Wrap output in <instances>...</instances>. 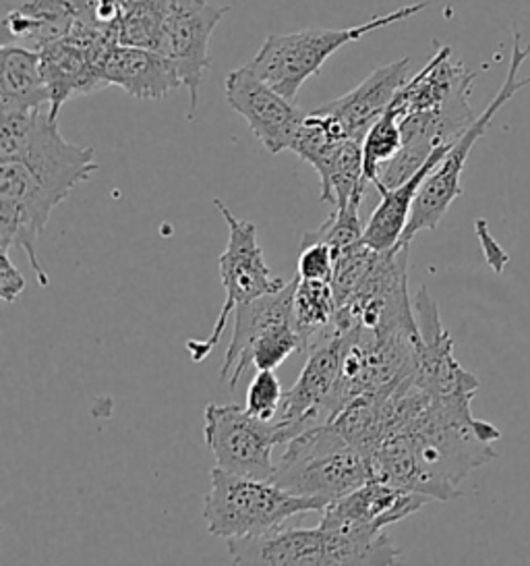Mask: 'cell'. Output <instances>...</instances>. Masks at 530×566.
Returning a JSON list of instances; mask_svg holds the SVG:
<instances>
[{"label": "cell", "instance_id": "cell-27", "mask_svg": "<svg viewBox=\"0 0 530 566\" xmlns=\"http://www.w3.org/2000/svg\"><path fill=\"white\" fill-rule=\"evenodd\" d=\"M284 392L274 369H257L247 388V411L264 421H274L280 411Z\"/></svg>", "mask_w": 530, "mask_h": 566}, {"label": "cell", "instance_id": "cell-2", "mask_svg": "<svg viewBox=\"0 0 530 566\" xmlns=\"http://www.w3.org/2000/svg\"><path fill=\"white\" fill-rule=\"evenodd\" d=\"M375 480L371 459L331 423L314 426L284 444L272 482L324 509Z\"/></svg>", "mask_w": 530, "mask_h": 566}, {"label": "cell", "instance_id": "cell-1", "mask_svg": "<svg viewBox=\"0 0 530 566\" xmlns=\"http://www.w3.org/2000/svg\"><path fill=\"white\" fill-rule=\"evenodd\" d=\"M473 397H433L371 454L375 480L430 500L458 499L460 483L496 459L501 432L470 411Z\"/></svg>", "mask_w": 530, "mask_h": 566}, {"label": "cell", "instance_id": "cell-8", "mask_svg": "<svg viewBox=\"0 0 530 566\" xmlns=\"http://www.w3.org/2000/svg\"><path fill=\"white\" fill-rule=\"evenodd\" d=\"M529 54L530 40L527 46H522V35L513 30L512 61H510V69H508V75L504 80V85L499 87L496 98L489 102V106L452 144V148L439 160V165L431 170L430 177L425 179V184L418 189V196L414 200L409 227H406V231L402 234L400 243L411 245L414 234L421 233V231H435L437 224L446 217L449 206L454 203V200H458L463 196L464 167H466V160H468L470 151L475 148V144L485 135L487 127L491 125V120H494L497 113L508 102L512 101L513 94L518 90L530 85V77L518 80V71L522 69L524 61L529 59Z\"/></svg>", "mask_w": 530, "mask_h": 566}, {"label": "cell", "instance_id": "cell-6", "mask_svg": "<svg viewBox=\"0 0 530 566\" xmlns=\"http://www.w3.org/2000/svg\"><path fill=\"white\" fill-rule=\"evenodd\" d=\"M430 2H416L400 7L380 18L369 19L361 25L342 30H300L293 34L269 35L262 49L253 56L248 67L253 69L264 82L276 87L288 101H297L298 90L317 75L331 54L344 49L352 42L363 40L364 35L380 32L400 21L418 15L427 9Z\"/></svg>", "mask_w": 530, "mask_h": 566}, {"label": "cell", "instance_id": "cell-11", "mask_svg": "<svg viewBox=\"0 0 530 566\" xmlns=\"http://www.w3.org/2000/svg\"><path fill=\"white\" fill-rule=\"evenodd\" d=\"M203 416V438L218 469L255 480L274 478V449L288 442L278 419L264 421L251 416L247 407L215 402L205 407Z\"/></svg>", "mask_w": 530, "mask_h": 566}, {"label": "cell", "instance_id": "cell-9", "mask_svg": "<svg viewBox=\"0 0 530 566\" xmlns=\"http://www.w3.org/2000/svg\"><path fill=\"white\" fill-rule=\"evenodd\" d=\"M212 203L229 227V243L218 260L220 279L224 284L226 297L210 336L203 340L199 338L187 340V350L195 364L205 361L212 355V350L218 347L222 334L229 326V319L241 303L278 293L288 284L278 279L267 266L264 250L259 248V241H257L255 224L234 217L231 208L220 198H214Z\"/></svg>", "mask_w": 530, "mask_h": 566}, {"label": "cell", "instance_id": "cell-22", "mask_svg": "<svg viewBox=\"0 0 530 566\" xmlns=\"http://www.w3.org/2000/svg\"><path fill=\"white\" fill-rule=\"evenodd\" d=\"M50 104L42 54L19 44L0 49V113H28Z\"/></svg>", "mask_w": 530, "mask_h": 566}, {"label": "cell", "instance_id": "cell-28", "mask_svg": "<svg viewBox=\"0 0 530 566\" xmlns=\"http://www.w3.org/2000/svg\"><path fill=\"white\" fill-rule=\"evenodd\" d=\"M333 250L328 243L303 239L300 253H298L297 274L300 279L309 281H328L331 283L333 274Z\"/></svg>", "mask_w": 530, "mask_h": 566}, {"label": "cell", "instance_id": "cell-3", "mask_svg": "<svg viewBox=\"0 0 530 566\" xmlns=\"http://www.w3.org/2000/svg\"><path fill=\"white\" fill-rule=\"evenodd\" d=\"M83 184L73 170L46 163H0V251L23 250L40 286H49L46 270L38 258V239L52 210Z\"/></svg>", "mask_w": 530, "mask_h": 566}, {"label": "cell", "instance_id": "cell-24", "mask_svg": "<svg viewBox=\"0 0 530 566\" xmlns=\"http://www.w3.org/2000/svg\"><path fill=\"white\" fill-rule=\"evenodd\" d=\"M174 0H132L118 18V40L127 46L158 51Z\"/></svg>", "mask_w": 530, "mask_h": 566}, {"label": "cell", "instance_id": "cell-19", "mask_svg": "<svg viewBox=\"0 0 530 566\" xmlns=\"http://www.w3.org/2000/svg\"><path fill=\"white\" fill-rule=\"evenodd\" d=\"M409 71L411 59H398L390 65L375 69L363 84L357 85L344 96L319 106V111L336 118V123L348 137L363 142L367 132L383 117L402 85L409 82Z\"/></svg>", "mask_w": 530, "mask_h": 566}, {"label": "cell", "instance_id": "cell-14", "mask_svg": "<svg viewBox=\"0 0 530 566\" xmlns=\"http://www.w3.org/2000/svg\"><path fill=\"white\" fill-rule=\"evenodd\" d=\"M231 7L208 0H174L165 23L160 49L181 75L182 87L189 92V118L195 117L199 90L205 71L212 67L210 38Z\"/></svg>", "mask_w": 530, "mask_h": 566}, {"label": "cell", "instance_id": "cell-26", "mask_svg": "<svg viewBox=\"0 0 530 566\" xmlns=\"http://www.w3.org/2000/svg\"><path fill=\"white\" fill-rule=\"evenodd\" d=\"M361 198H354L344 208H333L328 220L314 231V233H305L303 239H311V241H321L328 243L333 255L338 251L347 250L350 245L363 241L364 224L359 210H361Z\"/></svg>", "mask_w": 530, "mask_h": 566}, {"label": "cell", "instance_id": "cell-23", "mask_svg": "<svg viewBox=\"0 0 530 566\" xmlns=\"http://www.w3.org/2000/svg\"><path fill=\"white\" fill-rule=\"evenodd\" d=\"M293 312L303 349H309L315 338L326 333L336 317V297L331 283L298 276Z\"/></svg>", "mask_w": 530, "mask_h": 566}, {"label": "cell", "instance_id": "cell-13", "mask_svg": "<svg viewBox=\"0 0 530 566\" xmlns=\"http://www.w3.org/2000/svg\"><path fill=\"white\" fill-rule=\"evenodd\" d=\"M348 334L328 328L309 347L307 364L295 386L284 392L282 416L278 417L286 440L314 426L330 423L333 392L340 380Z\"/></svg>", "mask_w": 530, "mask_h": 566}, {"label": "cell", "instance_id": "cell-5", "mask_svg": "<svg viewBox=\"0 0 530 566\" xmlns=\"http://www.w3.org/2000/svg\"><path fill=\"white\" fill-rule=\"evenodd\" d=\"M210 478L212 490L203 502L205 527L226 542L276 532L305 513H324L319 502L295 496L272 480L243 478L218 467Z\"/></svg>", "mask_w": 530, "mask_h": 566}, {"label": "cell", "instance_id": "cell-17", "mask_svg": "<svg viewBox=\"0 0 530 566\" xmlns=\"http://www.w3.org/2000/svg\"><path fill=\"white\" fill-rule=\"evenodd\" d=\"M430 499L423 494L400 490L381 480H371L344 499L330 502L324 509L319 525L333 532L378 535L388 525L414 515Z\"/></svg>", "mask_w": 530, "mask_h": 566}, {"label": "cell", "instance_id": "cell-12", "mask_svg": "<svg viewBox=\"0 0 530 566\" xmlns=\"http://www.w3.org/2000/svg\"><path fill=\"white\" fill-rule=\"evenodd\" d=\"M290 151L317 170L321 201L344 208L354 198L367 196L371 184L364 179L363 142L348 137L336 118L319 108L307 113Z\"/></svg>", "mask_w": 530, "mask_h": 566}, {"label": "cell", "instance_id": "cell-7", "mask_svg": "<svg viewBox=\"0 0 530 566\" xmlns=\"http://www.w3.org/2000/svg\"><path fill=\"white\" fill-rule=\"evenodd\" d=\"M297 281L295 274L278 293L241 303L234 310L231 347L220 369V382L226 384L232 392L247 367L276 369L293 353L305 350L293 312Z\"/></svg>", "mask_w": 530, "mask_h": 566}, {"label": "cell", "instance_id": "cell-15", "mask_svg": "<svg viewBox=\"0 0 530 566\" xmlns=\"http://www.w3.org/2000/svg\"><path fill=\"white\" fill-rule=\"evenodd\" d=\"M226 102L232 111L247 120L248 129L269 154L293 148L307 113L295 101L282 96L276 87L264 82L253 69H234L224 82Z\"/></svg>", "mask_w": 530, "mask_h": 566}, {"label": "cell", "instance_id": "cell-18", "mask_svg": "<svg viewBox=\"0 0 530 566\" xmlns=\"http://www.w3.org/2000/svg\"><path fill=\"white\" fill-rule=\"evenodd\" d=\"M94 18V0H2L4 44L38 52Z\"/></svg>", "mask_w": 530, "mask_h": 566}, {"label": "cell", "instance_id": "cell-29", "mask_svg": "<svg viewBox=\"0 0 530 566\" xmlns=\"http://www.w3.org/2000/svg\"><path fill=\"white\" fill-rule=\"evenodd\" d=\"M25 291L23 274L13 266L11 255L0 251V300L13 303Z\"/></svg>", "mask_w": 530, "mask_h": 566}, {"label": "cell", "instance_id": "cell-25", "mask_svg": "<svg viewBox=\"0 0 530 566\" xmlns=\"http://www.w3.org/2000/svg\"><path fill=\"white\" fill-rule=\"evenodd\" d=\"M402 150V132L396 115L388 108L383 117L367 132L363 139L364 179L373 185L380 177L381 168L396 158Z\"/></svg>", "mask_w": 530, "mask_h": 566}, {"label": "cell", "instance_id": "cell-21", "mask_svg": "<svg viewBox=\"0 0 530 566\" xmlns=\"http://www.w3.org/2000/svg\"><path fill=\"white\" fill-rule=\"evenodd\" d=\"M452 144H446V146L433 151L430 160L418 168L409 181L381 191V201L378 203V208L373 210L371 218L367 220V224H364L363 241L369 248L388 251L400 245V239L409 227L418 189L430 177L431 170L437 167L439 160L446 156V151L452 148Z\"/></svg>", "mask_w": 530, "mask_h": 566}, {"label": "cell", "instance_id": "cell-4", "mask_svg": "<svg viewBox=\"0 0 530 566\" xmlns=\"http://www.w3.org/2000/svg\"><path fill=\"white\" fill-rule=\"evenodd\" d=\"M229 554L236 565L390 566L400 560V548L388 533H342L324 525L231 539Z\"/></svg>", "mask_w": 530, "mask_h": 566}, {"label": "cell", "instance_id": "cell-10", "mask_svg": "<svg viewBox=\"0 0 530 566\" xmlns=\"http://www.w3.org/2000/svg\"><path fill=\"white\" fill-rule=\"evenodd\" d=\"M118 21H82L71 34L42 49V69L49 84L50 117L59 120V113L73 96L92 94L108 87L104 67L115 51Z\"/></svg>", "mask_w": 530, "mask_h": 566}, {"label": "cell", "instance_id": "cell-16", "mask_svg": "<svg viewBox=\"0 0 530 566\" xmlns=\"http://www.w3.org/2000/svg\"><path fill=\"white\" fill-rule=\"evenodd\" d=\"M421 340L416 347L414 382L433 397H475L479 380L454 357V340L444 328L430 289L421 286L413 301Z\"/></svg>", "mask_w": 530, "mask_h": 566}, {"label": "cell", "instance_id": "cell-20", "mask_svg": "<svg viewBox=\"0 0 530 566\" xmlns=\"http://www.w3.org/2000/svg\"><path fill=\"white\" fill-rule=\"evenodd\" d=\"M106 84L125 90L137 101H162L182 87L174 63L162 52L116 44L104 67Z\"/></svg>", "mask_w": 530, "mask_h": 566}]
</instances>
